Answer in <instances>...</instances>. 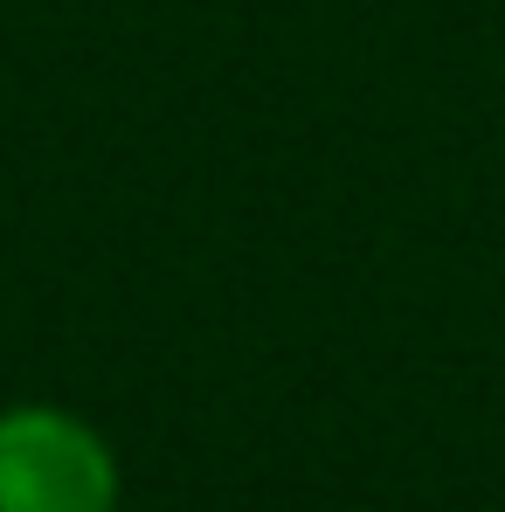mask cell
<instances>
[{
    "mask_svg": "<svg viewBox=\"0 0 505 512\" xmlns=\"http://www.w3.org/2000/svg\"><path fill=\"white\" fill-rule=\"evenodd\" d=\"M111 450L63 409L0 416V512H111Z\"/></svg>",
    "mask_w": 505,
    "mask_h": 512,
    "instance_id": "cell-1",
    "label": "cell"
}]
</instances>
